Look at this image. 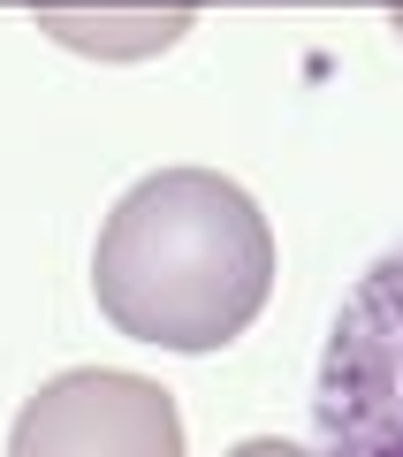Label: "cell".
<instances>
[{
    "label": "cell",
    "mask_w": 403,
    "mask_h": 457,
    "mask_svg": "<svg viewBox=\"0 0 403 457\" xmlns=\"http://www.w3.org/2000/svg\"><path fill=\"white\" fill-rule=\"evenodd\" d=\"M92 290L122 336L160 351H221L275 290L267 213L213 168L145 176L107 213Z\"/></svg>",
    "instance_id": "1"
},
{
    "label": "cell",
    "mask_w": 403,
    "mask_h": 457,
    "mask_svg": "<svg viewBox=\"0 0 403 457\" xmlns=\"http://www.w3.org/2000/svg\"><path fill=\"white\" fill-rule=\"evenodd\" d=\"M320 457H403V245L358 275L312 389Z\"/></svg>",
    "instance_id": "2"
},
{
    "label": "cell",
    "mask_w": 403,
    "mask_h": 457,
    "mask_svg": "<svg viewBox=\"0 0 403 457\" xmlns=\"http://www.w3.org/2000/svg\"><path fill=\"white\" fill-rule=\"evenodd\" d=\"M8 457H183V420L160 381L77 366L16 411Z\"/></svg>",
    "instance_id": "3"
},
{
    "label": "cell",
    "mask_w": 403,
    "mask_h": 457,
    "mask_svg": "<svg viewBox=\"0 0 403 457\" xmlns=\"http://www.w3.org/2000/svg\"><path fill=\"white\" fill-rule=\"evenodd\" d=\"M228 457H305L297 442H275V435H259V442H236Z\"/></svg>",
    "instance_id": "4"
},
{
    "label": "cell",
    "mask_w": 403,
    "mask_h": 457,
    "mask_svg": "<svg viewBox=\"0 0 403 457\" xmlns=\"http://www.w3.org/2000/svg\"><path fill=\"white\" fill-rule=\"evenodd\" d=\"M396 31H403V8H396Z\"/></svg>",
    "instance_id": "5"
}]
</instances>
